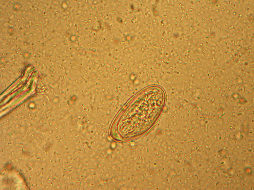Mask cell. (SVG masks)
<instances>
[{"instance_id": "6da1fadb", "label": "cell", "mask_w": 254, "mask_h": 190, "mask_svg": "<svg viewBox=\"0 0 254 190\" xmlns=\"http://www.w3.org/2000/svg\"><path fill=\"white\" fill-rule=\"evenodd\" d=\"M166 101L164 90L147 88L137 94L113 122L111 136L118 142L132 140L149 132L162 115Z\"/></svg>"}]
</instances>
